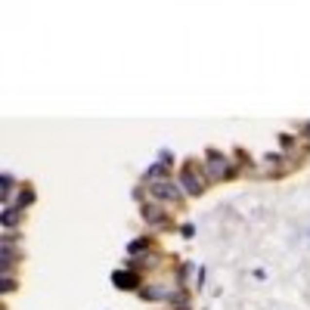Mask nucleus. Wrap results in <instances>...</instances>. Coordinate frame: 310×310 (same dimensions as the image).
<instances>
[{
	"label": "nucleus",
	"mask_w": 310,
	"mask_h": 310,
	"mask_svg": "<svg viewBox=\"0 0 310 310\" xmlns=\"http://www.w3.org/2000/svg\"><path fill=\"white\" fill-rule=\"evenodd\" d=\"M149 245H152V239H149V236H143V239H133L130 245H128V251H130V255H140V251H146Z\"/></svg>",
	"instance_id": "9"
},
{
	"label": "nucleus",
	"mask_w": 310,
	"mask_h": 310,
	"mask_svg": "<svg viewBox=\"0 0 310 310\" xmlns=\"http://www.w3.org/2000/svg\"><path fill=\"white\" fill-rule=\"evenodd\" d=\"M205 158H208V177L211 180H227V177H236V167H233L227 158H223L220 152H217V149H208L205 152Z\"/></svg>",
	"instance_id": "1"
},
{
	"label": "nucleus",
	"mask_w": 310,
	"mask_h": 310,
	"mask_svg": "<svg viewBox=\"0 0 310 310\" xmlns=\"http://www.w3.org/2000/svg\"><path fill=\"white\" fill-rule=\"evenodd\" d=\"M13 186H16L13 174L3 171V177H0V199H3V205H10V192H13Z\"/></svg>",
	"instance_id": "7"
},
{
	"label": "nucleus",
	"mask_w": 310,
	"mask_h": 310,
	"mask_svg": "<svg viewBox=\"0 0 310 310\" xmlns=\"http://www.w3.org/2000/svg\"><path fill=\"white\" fill-rule=\"evenodd\" d=\"M180 233H183V236H196V227H192V223H183V227H180Z\"/></svg>",
	"instance_id": "14"
},
{
	"label": "nucleus",
	"mask_w": 310,
	"mask_h": 310,
	"mask_svg": "<svg viewBox=\"0 0 310 310\" xmlns=\"http://www.w3.org/2000/svg\"><path fill=\"white\" fill-rule=\"evenodd\" d=\"M112 282L121 292H140V276L133 273V270H115L112 273Z\"/></svg>",
	"instance_id": "4"
},
{
	"label": "nucleus",
	"mask_w": 310,
	"mask_h": 310,
	"mask_svg": "<svg viewBox=\"0 0 310 310\" xmlns=\"http://www.w3.org/2000/svg\"><path fill=\"white\" fill-rule=\"evenodd\" d=\"M189 167L192 164H186V167H183V174H180V189L189 192V196H202V192H205V180L199 177V174H192Z\"/></svg>",
	"instance_id": "3"
},
{
	"label": "nucleus",
	"mask_w": 310,
	"mask_h": 310,
	"mask_svg": "<svg viewBox=\"0 0 310 310\" xmlns=\"http://www.w3.org/2000/svg\"><path fill=\"white\" fill-rule=\"evenodd\" d=\"M31 202H35V192H31V189H22V196L16 199V208H28Z\"/></svg>",
	"instance_id": "10"
},
{
	"label": "nucleus",
	"mask_w": 310,
	"mask_h": 310,
	"mask_svg": "<svg viewBox=\"0 0 310 310\" xmlns=\"http://www.w3.org/2000/svg\"><path fill=\"white\" fill-rule=\"evenodd\" d=\"M143 220L152 223V227H162V223H164L162 205H158V202H143Z\"/></svg>",
	"instance_id": "5"
},
{
	"label": "nucleus",
	"mask_w": 310,
	"mask_h": 310,
	"mask_svg": "<svg viewBox=\"0 0 310 310\" xmlns=\"http://www.w3.org/2000/svg\"><path fill=\"white\" fill-rule=\"evenodd\" d=\"M3 292H6V295H10V292H16V279H13L10 273H3Z\"/></svg>",
	"instance_id": "12"
},
{
	"label": "nucleus",
	"mask_w": 310,
	"mask_h": 310,
	"mask_svg": "<svg viewBox=\"0 0 310 310\" xmlns=\"http://www.w3.org/2000/svg\"><path fill=\"white\" fill-rule=\"evenodd\" d=\"M158 174H167V167H164V162H155V164H152V167H149V171L143 174V177H146V180H152V177H158Z\"/></svg>",
	"instance_id": "11"
},
{
	"label": "nucleus",
	"mask_w": 310,
	"mask_h": 310,
	"mask_svg": "<svg viewBox=\"0 0 310 310\" xmlns=\"http://www.w3.org/2000/svg\"><path fill=\"white\" fill-rule=\"evenodd\" d=\"M279 143H282V149H292V143H295V140H292L289 133H279Z\"/></svg>",
	"instance_id": "13"
},
{
	"label": "nucleus",
	"mask_w": 310,
	"mask_h": 310,
	"mask_svg": "<svg viewBox=\"0 0 310 310\" xmlns=\"http://www.w3.org/2000/svg\"><path fill=\"white\" fill-rule=\"evenodd\" d=\"M140 298L143 301H171L174 295L164 286H146V289H140Z\"/></svg>",
	"instance_id": "6"
},
{
	"label": "nucleus",
	"mask_w": 310,
	"mask_h": 310,
	"mask_svg": "<svg viewBox=\"0 0 310 310\" xmlns=\"http://www.w3.org/2000/svg\"><path fill=\"white\" fill-rule=\"evenodd\" d=\"M19 217H22V208L6 205V208H3V227H6V230H13L16 223H19Z\"/></svg>",
	"instance_id": "8"
},
{
	"label": "nucleus",
	"mask_w": 310,
	"mask_h": 310,
	"mask_svg": "<svg viewBox=\"0 0 310 310\" xmlns=\"http://www.w3.org/2000/svg\"><path fill=\"white\" fill-rule=\"evenodd\" d=\"M149 189H152V196L158 202H177L180 192H183L177 183H171V180H155V183H149Z\"/></svg>",
	"instance_id": "2"
},
{
	"label": "nucleus",
	"mask_w": 310,
	"mask_h": 310,
	"mask_svg": "<svg viewBox=\"0 0 310 310\" xmlns=\"http://www.w3.org/2000/svg\"><path fill=\"white\" fill-rule=\"evenodd\" d=\"M264 162H267V164H279V162H282V155H267Z\"/></svg>",
	"instance_id": "15"
}]
</instances>
